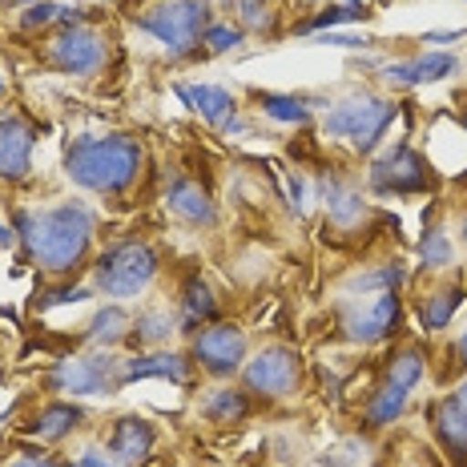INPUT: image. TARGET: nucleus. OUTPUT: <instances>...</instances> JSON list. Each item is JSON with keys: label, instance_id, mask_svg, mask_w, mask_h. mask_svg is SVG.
I'll list each match as a JSON object with an SVG mask.
<instances>
[{"label": "nucleus", "instance_id": "obj_1", "mask_svg": "<svg viewBox=\"0 0 467 467\" xmlns=\"http://www.w3.org/2000/svg\"><path fill=\"white\" fill-rule=\"evenodd\" d=\"M13 230L25 258L45 275L69 278L73 270H85V262L93 258L97 218L81 202H57V206L45 210H16Z\"/></svg>", "mask_w": 467, "mask_h": 467}, {"label": "nucleus", "instance_id": "obj_2", "mask_svg": "<svg viewBox=\"0 0 467 467\" xmlns=\"http://www.w3.org/2000/svg\"><path fill=\"white\" fill-rule=\"evenodd\" d=\"M65 173L77 190L97 198H125L145 173V145L130 133L73 138L65 150Z\"/></svg>", "mask_w": 467, "mask_h": 467}, {"label": "nucleus", "instance_id": "obj_3", "mask_svg": "<svg viewBox=\"0 0 467 467\" xmlns=\"http://www.w3.org/2000/svg\"><path fill=\"white\" fill-rule=\"evenodd\" d=\"M133 28L153 36L170 61H190L202 48V33L213 21L210 0H141L130 13Z\"/></svg>", "mask_w": 467, "mask_h": 467}, {"label": "nucleus", "instance_id": "obj_4", "mask_svg": "<svg viewBox=\"0 0 467 467\" xmlns=\"http://www.w3.org/2000/svg\"><path fill=\"white\" fill-rule=\"evenodd\" d=\"M158 270H161V254L153 242L121 238L93 258V290L113 298V303H125V298L145 295L153 286V278H158Z\"/></svg>", "mask_w": 467, "mask_h": 467}, {"label": "nucleus", "instance_id": "obj_5", "mask_svg": "<svg viewBox=\"0 0 467 467\" xmlns=\"http://www.w3.org/2000/svg\"><path fill=\"white\" fill-rule=\"evenodd\" d=\"M399 117V105L391 97L379 93H350L343 101H335L323 113V133L330 141H343L358 158H371V153L383 145L387 130Z\"/></svg>", "mask_w": 467, "mask_h": 467}, {"label": "nucleus", "instance_id": "obj_6", "mask_svg": "<svg viewBox=\"0 0 467 467\" xmlns=\"http://www.w3.org/2000/svg\"><path fill=\"white\" fill-rule=\"evenodd\" d=\"M303 375H306V367L295 347L270 343V347H262L254 358H246V367H242V387L254 399L282 403V399H295L303 391Z\"/></svg>", "mask_w": 467, "mask_h": 467}, {"label": "nucleus", "instance_id": "obj_7", "mask_svg": "<svg viewBox=\"0 0 467 467\" xmlns=\"http://www.w3.org/2000/svg\"><path fill=\"white\" fill-rule=\"evenodd\" d=\"M48 391L65 399H109L121 387V363L113 350H93V355H69L48 371Z\"/></svg>", "mask_w": 467, "mask_h": 467}, {"label": "nucleus", "instance_id": "obj_8", "mask_svg": "<svg viewBox=\"0 0 467 467\" xmlns=\"http://www.w3.org/2000/svg\"><path fill=\"white\" fill-rule=\"evenodd\" d=\"M45 61L48 69H57L61 77H101L109 65V36L97 25H73V28H57L53 41L45 45Z\"/></svg>", "mask_w": 467, "mask_h": 467}, {"label": "nucleus", "instance_id": "obj_9", "mask_svg": "<svg viewBox=\"0 0 467 467\" xmlns=\"http://www.w3.org/2000/svg\"><path fill=\"white\" fill-rule=\"evenodd\" d=\"M403 323V295L399 290H379V295H363V298H347L343 303V338L358 347H375Z\"/></svg>", "mask_w": 467, "mask_h": 467}, {"label": "nucleus", "instance_id": "obj_10", "mask_svg": "<svg viewBox=\"0 0 467 467\" xmlns=\"http://www.w3.org/2000/svg\"><path fill=\"white\" fill-rule=\"evenodd\" d=\"M367 186L379 198H411V193L431 190V165L420 150H411L407 141H399L395 150H387L371 170H367Z\"/></svg>", "mask_w": 467, "mask_h": 467}, {"label": "nucleus", "instance_id": "obj_11", "mask_svg": "<svg viewBox=\"0 0 467 467\" xmlns=\"http://www.w3.org/2000/svg\"><path fill=\"white\" fill-rule=\"evenodd\" d=\"M190 358L213 379H234L246 367V330L234 323H210L193 330Z\"/></svg>", "mask_w": 467, "mask_h": 467}, {"label": "nucleus", "instance_id": "obj_12", "mask_svg": "<svg viewBox=\"0 0 467 467\" xmlns=\"http://www.w3.org/2000/svg\"><path fill=\"white\" fill-rule=\"evenodd\" d=\"M33 145L36 133L25 117L5 113L0 117V182L5 186H16L33 173Z\"/></svg>", "mask_w": 467, "mask_h": 467}, {"label": "nucleus", "instance_id": "obj_13", "mask_svg": "<svg viewBox=\"0 0 467 467\" xmlns=\"http://www.w3.org/2000/svg\"><path fill=\"white\" fill-rule=\"evenodd\" d=\"M451 73H460V57L447 53V48H431V53H420V57H407V61L383 65V81L399 85V89H420V85L447 81Z\"/></svg>", "mask_w": 467, "mask_h": 467}, {"label": "nucleus", "instance_id": "obj_14", "mask_svg": "<svg viewBox=\"0 0 467 467\" xmlns=\"http://www.w3.org/2000/svg\"><path fill=\"white\" fill-rule=\"evenodd\" d=\"M105 451H109L113 460H121L125 467L150 463L153 451H158V427L145 420V415H121V420L113 423Z\"/></svg>", "mask_w": 467, "mask_h": 467}, {"label": "nucleus", "instance_id": "obj_15", "mask_svg": "<svg viewBox=\"0 0 467 467\" xmlns=\"http://www.w3.org/2000/svg\"><path fill=\"white\" fill-rule=\"evenodd\" d=\"M193 371H198V363H193L190 355H182V350H141V355L125 358L121 363V387L125 383H138V379H170V383H190Z\"/></svg>", "mask_w": 467, "mask_h": 467}, {"label": "nucleus", "instance_id": "obj_16", "mask_svg": "<svg viewBox=\"0 0 467 467\" xmlns=\"http://www.w3.org/2000/svg\"><path fill=\"white\" fill-rule=\"evenodd\" d=\"M165 206H170V213L178 222H186V226H213V222H218V202H213V193L193 178H173L170 190H165Z\"/></svg>", "mask_w": 467, "mask_h": 467}, {"label": "nucleus", "instance_id": "obj_17", "mask_svg": "<svg viewBox=\"0 0 467 467\" xmlns=\"http://www.w3.org/2000/svg\"><path fill=\"white\" fill-rule=\"evenodd\" d=\"M81 423H85V411L77 407V399H53V403H45L21 431L33 435V440H41V443H61V440H69L73 431H81Z\"/></svg>", "mask_w": 467, "mask_h": 467}, {"label": "nucleus", "instance_id": "obj_18", "mask_svg": "<svg viewBox=\"0 0 467 467\" xmlns=\"http://www.w3.org/2000/svg\"><path fill=\"white\" fill-rule=\"evenodd\" d=\"M431 435H435V443H440L447 463L467 467V423H463V415H460V407H455L451 395H443L440 403L431 407Z\"/></svg>", "mask_w": 467, "mask_h": 467}, {"label": "nucleus", "instance_id": "obj_19", "mask_svg": "<svg viewBox=\"0 0 467 467\" xmlns=\"http://www.w3.org/2000/svg\"><path fill=\"white\" fill-rule=\"evenodd\" d=\"M463 286L460 282H440V286H431L427 295L415 303V315H420V327L427 330V335H440V330L451 327V318L460 315V306H463Z\"/></svg>", "mask_w": 467, "mask_h": 467}, {"label": "nucleus", "instance_id": "obj_20", "mask_svg": "<svg viewBox=\"0 0 467 467\" xmlns=\"http://www.w3.org/2000/svg\"><path fill=\"white\" fill-rule=\"evenodd\" d=\"M182 97V101L190 105L193 113L202 117V121L210 125H226L234 113H238V97L230 89H222V85H210V81H193V85H178L173 89Z\"/></svg>", "mask_w": 467, "mask_h": 467}, {"label": "nucleus", "instance_id": "obj_21", "mask_svg": "<svg viewBox=\"0 0 467 467\" xmlns=\"http://www.w3.org/2000/svg\"><path fill=\"white\" fill-rule=\"evenodd\" d=\"M323 206H327L330 226H338V230H355L358 222L367 218L363 190H358L355 182H343V178H327L323 182Z\"/></svg>", "mask_w": 467, "mask_h": 467}, {"label": "nucleus", "instance_id": "obj_22", "mask_svg": "<svg viewBox=\"0 0 467 467\" xmlns=\"http://www.w3.org/2000/svg\"><path fill=\"white\" fill-rule=\"evenodd\" d=\"M218 315H222V306H218V295H213V286L202 275H190L186 286H182V303H178L182 327L193 335V330L218 323Z\"/></svg>", "mask_w": 467, "mask_h": 467}, {"label": "nucleus", "instance_id": "obj_23", "mask_svg": "<svg viewBox=\"0 0 467 467\" xmlns=\"http://www.w3.org/2000/svg\"><path fill=\"white\" fill-rule=\"evenodd\" d=\"M202 420H210L213 427H234V423H246L254 403H250L246 387H213L206 391V399L198 403Z\"/></svg>", "mask_w": 467, "mask_h": 467}, {"label": "nucleus", "instance_id": "obj_24", "mask_svg": "<svg viewBox=\"0 0 467 467\" xmlns=\"http://www.w3.org/2000/svg\"><path fill=\"white\" fill-rule=\"evenodd\" d=\"M178 327H182L178 310L150 306V310H141V315L133 318L130 347H138V350H161V347H170V338L178 335Z\"/></svg>", "mask_w": 467, "mask_h": 467}, {"label": "nucleus", "instance_id": "obj_25", "mask_svg": "<svg viewBox=\"0 0 467 467\" xmlns=\"http://www.w3.org/2000/svg\"><path fill=\"white\" fill-rule=\"evenodd\" d=\"M130 330H133L130 310H125L121 303H105L89 318V327H85V338H89L93 350H113V347L130 343Z\"/></svg>", "mask_w": 467, "mask_h": 467}, {"label": "nucleus", "instance_id": "obj_26", "mask_svg": "<svg viewBox=\"0 0 467 467\" xmlns=\"http://www.w3.org/2000/svg\"><path fill=\"white\" fill-rule=\"evenodd\" d=\"M407 407H411V391H403V387H391V383H379V391L367 399L363 407V423L379 431V427H391L407 415Z\"/></svg>", "mask_w": 467, "mask_h": 467}, {"label": "nucleus", "instance_id": "obj_27", "mask_svg": "<svg viewBox=\"0 0 467 467\" xmlns=\"http://www.w3.org/2000/svg\"><path fill=\"white\" fill-rule=\"evenodd\" d=\"M423 375H427V350H423L420 343L399 347L395 355L383 363V383L403 387V391H415Z\"/></svg>", "mask_w": 467, "mask_h": 467}, {"label": "nucleus", "instance_id": "obj_28", "mask_svg": "<svg viewBox=\"0 0 467 467\" xmlns=\"http://www.w3.org/2000/svg\"><path fill=\"white\" fill-rule=\"evenodd\" d=\"M367 16H371V8H367V5H327V8H318V13L310 16L306 25H298V33H303V36L330 33V28H338V25H358V21H367Z\"/></svg>", "mask_w": 467, "mask_h": 467}, {"label": "nucleus", "instance_id": "obj_29", "mask_svg": "<svg viewBox=\"0 0 467 467\" xmlns=\"http://www.w3.org/2000/svg\"><path fill=\"white\" fill-rule=\"evenodd\" d=\"M258 105L270 121L278 125H306L310 121V105L306 97H295V93H258Z\"/></svg>", "mask_w": 467, "mask_h": 467}, {"label": "nucleus", "instance_id": "obj_30", "mask_svg": "<svg viewBox=\"0 0 467 467\" xmlns=\"http://www.w3.org/2000/svg\"><path fill=\"white\" fill-rule=\"evenodd\" d=\"M451 258H455L451 234H447L443 226L423 230V238H420V262H423V270H431V275H440V270L451 266Z\"/></svg>", "mask_w": 467, "mask_h": 467}, {"label": "nucleus", "instance_id": "obj_31", "mask_svg": "<svg viewBox=\"0 0 467 467\" xmlns=\"http://www.w3.org/2000/svg\"><path fill=\"white\" fill-rule=\"evenodd\" d=\"M403 282H407V270L399 266V262H383V266L350 278V290H358V295H379V290H399Z\"/></svg>", "mask_w": 467, "mask_h": 467}, {"label": "nucleus", "instance_id": "obj_32", "mask_svg": "<svg viewBox=\"0 0 467 467\" xmlns=\"http://www.w3.org/2000/svg\"><path fill=\"white\" fill-rule=\"evenodd\" d=\"M234 8H238V25L246 28V33H275L278 28V13L270 8V0H234Z\"/></svg>", "mask_w": 467, "mask_h": 467}, {"label": "nucleus", "instance_id": "obj_33", "mask_svg": "<svg viewBox=\"0 0 467 467\" xmlns=\"http://www.w3.org/2000/svg\"><path fill=\"white\" fill-rule=\"evenodd\" d=\"M242 41H246V28L242 25H230V21H210L206 25V33H202V48L213 57H222V53H234Z\"/></svg>", "mask_w": 467, "mask_h": 467}, {"label": "nucleus", "instance_id": "obj_34", "mask_svg": "<svg viewBox=\"0 0 467 467\" xmlns=\"http://www.w3.org/2000/svg\"><path fill=\"white\" fill-rule=\"evenodd\" d=\"M93 286H77V282H65V286H53L45 295H36V310H53V306H69V303H85L93 298Z\"/></svg>", "mask_w": 467, "mask_h": 467}, {"label": "nucleus", "instance_id": "obj_35", "mask_svg": "<svg viewBox=\"0 0 467 467\" xmlns=\"http://www.w3.org/2000/svg\"><path fill=\"white\" fill-rule=\"evenodd\" d=\"M57 0H33V5L21 13V28L25 33H36V28H48V25H57Z\"/></svg>", "mask_w": 467, "mask_h": 467}, {"label": "nucleus", "instance_id": "obj_36", "mask_svg": "<svg viewBox=\"0 0 467 467\" xmlns=\"http://www.w3.org/2000/svg\"><path fill=\"white\" fill-rule=\"evenodd\" d=\"M315 45H335V48H371V36H355V33H315Z\"/></svg>", "mask_w": 467, "mask_h": 467}, {"label": "nucleus", "instance_id": "obj_37", "mask_svg": "<svg viewBox=\"0 0 467 467\" xmlns=\"http://www.w3.org/2000/svg\"><path fill=\"white\" fill-rule=\"evenodd\" d=\"M73 25H89V16H85V8L61 5V8H57V28H73Z\"/></svg>", "mask_w": 467, "mask_h": 467}, {"label": "nucleus", "instance_id": "obj_38", "mask_svg": "<svg viewBox=\"0 0 467 467\" xmlns=\"http://www.w3.org/2000/svg\"><path fill=\"white\" fill-rule=\"evenodd\" d=\"M77 467H125V463L113 460L109 451H97V447H93V451H85L81 460H77Z\"/></svg>", "mask_w": 467, "mask_h": 467}, {"label": "nucleus", "instance_id": "obj_39", "mask_svg": "<svg viewBox=\"0 0 467 467\" xmlns=\"http://www.w3.org/2000/svg\"><path fill=\"white\" fill-rule=\"evenodd\" d=\"M423 41L431 45V48H447V45L463 41V28H460V33H455V28H451V33H423Z\"/></svg>", "mask_w": 467, "mask_h": 467}, {"label": "nucleus", "instance_id": "obj_40", "mask_svg": "<svg viewBox=\"0 0 467 467\" xmlns=\"http://www.w3.org/2000/svg\"><path fill=\"white\" fill-rule=\"evenodd\" d=\"M447 395L455 399V407H460V415H463V423H467V375H463L460 383H455V387H451V391H447Z\"/></svg>", "mask_w": 467, "mask_h": 467}, {"label": "nucleus", "instance_id": "obj_41", "mask_svg": "<svg viewBox=\"0 0 467 467\" xmlns=\"http://www.w3.org/2000/svg\"><path fill=\"white\" fill-rule=\"evenodd\" d=\"M8 467H53V463H48V460H45V455H41V451H25V455H21V460H13V463H8Z\"/></svg>", "mask_w": 467, "mask_h": 467}, {"label": "nucleus", "instance_id": "obj_42", "mask_svg": "<svg viewBox=\"0 0 467 467\" xmlns=\"http://www.w3.org/2000/svg\"><path fill=\"white\" fill-rule=\"evenodd\" d=\"M451 355H455V363H460V371H467V330H463V335H460V338H455Z\"/></svg>", "mask_w": 467, "mask_h": 467}, {"label": "nucleus", "instance_id": "obj_43", "mask_svg": "<svg viewBox=\"0 0 467 467\" xmlns=\"http://www.w3.org/2000/svg\"><path fill=\"white\" fill-rule=\"evenodd\" d=\"M16 242V230L13 226H0V246H13Z\"/></svg>", "mask_w": 467, "mask_h": 467}, {"label": "nucleus", "instance_id": "obj_44", "mask_svg": "<svg viewBox=\"0 0 467 467\" xmlns=\"http://www.w3.org/2000/svg\"><path fill=\"white\" fill-rule=\"evenodd\" d=\"M460 230H463V234H460V238H463V246H467V213H463V222H460Z\"/></svg>", "mask_w": 467, "mask_h": 467}, {"label": "nucleus", "instance_id": "obj_45", "mask_svg": "<svg viewBox=\"0 0 467 467\" xmlns=\"http://www.w3.org/2000/svg\"><path fill=\"white\" fill-rule=\"evenodd\" d=\"M53 467H77V460H57Z\"/></svg>", "mask_w": 467, "mask_h": 467}, {"label": "nucleus", "instance_id": "obj_46", "mask_svg": "<svg viewBox=\"0 0 467 467\" xmlns=\"http://www.w3.org/2000/svg\"><path fill=\"white\" fill-rule=\"evenodd\" d=\"M343 5H367V0H343Z\"/></svg>", "mask_w": 467, "mask_h": 467}, {"label": "nucleus", "instance_id": "obj_47", "mask_svg": "<svg viewBox=\"0 0 467 467\" xmlns=\"http://www.w3.org/2000/svg\"><path fill=\"white\" fill-rule=\"evenodd\" d=\"M5 89H8V85H5V77H0V97H5Z\"/></svg>", "mask_w": 467, "mask_h": 467}, {"label": "nucleus", "instance_id": "obj_48", "mask_svg": "<svg viewBox=\"0 0 467 467\" xmlns=\"http://www.w3.org/2000/svg\"><path fill=\"white\" fill-rule=\"evenodd\" d=\"M226 5H234V0H226Z\"/></svg>", "mask_w": 467, "mask_h": 467}]
</instances>
